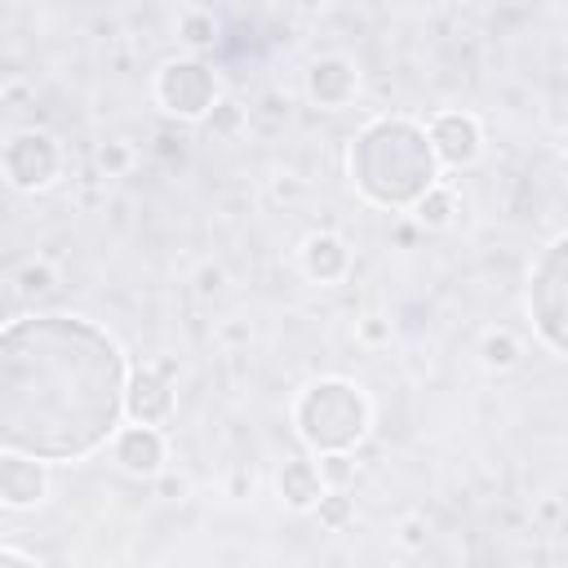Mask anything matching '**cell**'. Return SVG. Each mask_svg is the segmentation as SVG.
I'll use <instances>...</instances> for the list:
<instances>
[{"instance_id": "14", "label": "cell", "mask_w": 568, "mask_h": 568, "mask_svg": "<svg viewBox=\"0 0 568 568\" xmlns=\"http://www.w3.org/2000/svg\"><path fill=\"white\" fill-rule=\"evenodd\" d=\"M448 204H453V200H448L444 191L426 196V200H422V222H431V226H435V222H444V218H448Z\"/></svg>"}, {"instance_id": "15", "label": "cell", "mask_w": 568, "mask_h": 568, "mask_svg": "<svg viewBox=\"0 0 568 568\" xmlns=\"http://www.w3.org/2000/svg\"><path fill=\"white\" fill-rule=\"evenodd\" d=\"M320 471H324V476H328L333 485H343V480L352 476V467H347V458H337V453H333V458H324V467H320Z\"/></svg>"}, {"instance_id": "1", "label": "cell", "mask_w": 568, "mask_h": 568, "mask_svg": "<svg viewBox=\"0 0 568 568\" xmlns=\"http://www.w3.org/2000/svg\"><path fill=\"white\" fill-rule=\"evenodd\" d=\"M391 178V204L417 196L422 187H431V147L422 143L417 130L409 125H378L360 138V182L369 196L382 191V182Z\"/></svg>"}, {"instance_id": "4", "label": "cell", "mask_w": 568, "mask_h": 568, "mask_svg": "<svg viewBox=\"0 0 568 568\" xmlns=\"http://www.w3.org/2000/svg\"><path fill=\"white\" fill-rule=\"evenodd\" d=\"M564 280V241L550 249V258H546V267H542V285H537V293H533V302H537V311H542V328H546V337H550V347L555 352H564V307H559V285Z\"/></svg>"}, {"instance_id": "5", "label": "cell", "mask_w": 568, "mask_h": 568, "mask_svg": "<svg viewBox=\"0 0 568 568\" xmlns=\"http://www.w3.org/2000/svg\"><path fill=\"white\" fill-rule=\"evenodd\" d=\"M0 498L10 506H32L45 498V471L41 463H27V458H5L0 463Z\"/></svg>"}, {"instance_id": "16", "label": "cell", "mask_w": 568, "mask_h": 568, "mask_svg": "<svg viewBox=\"0 0 568 568\" xmlns=\"http://www.w3.org/2000/svg\"><path fill=\"white\" fill-rule=\"evenodd\" d=\"M23 289H27V293H36V289H49V271H45V267H36V271H23Z\"/></svg>"}, {"instance_id": "10", "label": "cell", "mask_w": 568, "mask_h": 568, "mask_svg": "<svg viewBox=\"0 0 568 568\" xmlns=\"http://www.w3.org/2000/svg\"><path fill=\"white\" fill-rule=\"evenodd\" d=\"M280 493L289 498V506H311L320 498V471L311 463H289L285 476H280Z\"/></svg>"}, {"instance_id": "11", "label": "cell", "mask_w": 568, "mask_h": 568, "mask_svg": "<svg viewBox=\"0 0 568 568\" xmlns=\"http://www.w3.org/2000/svg\"><path fill=\"white\" fill-rule=\"evenodd\" d=\"M307 267L320 276V280H328V276H337L347 267V254H343V245H337L333 236H315L311 245H307Z\"/></svg>"}, {"instance_id": "9", "label": "cell", "mask_w": 568, "mask_h": 568, "mask_svg": "<svg viewBox=\"0 0 568 568\" xmlns=\"http://www.w3.org/2000/svg\"><path fill=\"white\" fill-rule=\"evenodd\" d=\"M169 404H174V391H169L165 378H156V374H138V378H134L130 409H134V417H138L143 426H147V422H160V417L169 413Z\"/></svg>"}, {"instance_id": "3", "label": "cell", "mask_w": 568, "mask_h": 568, "mask_svg": "<svg viewBox=\"0 0 568 568\" xmlns=\"http://www.w3.org/2000/svg\"><path fill=\"white\" fill-rule=\"evenodd\" d=\"M160 93H165V102H169L174 111H182V116H196V111L209 107L213 85H209L204 67H196V63H174V67H165Z\"/></svg>"}, {"instance_id": "6", "label": "cell", "mask_w": 568, "mask_h": 568, "mask_svg": "<svg viewBox=\"0 0 568 568\" xmlns=\"http://www.w3.org/2000/svg\"><path fill=\"white\" fill-rule=\"evenodd\" d=\"M431 138H435L439 156L453 160V165H467V160L480 152V130H476V121H467V116H439L435 130H431Z\"/></svg>"}, {"instance_id": "2", "label": "cell", "mask_w": 568, "mask_h": 568, "mask_svg": "<svg viewBox=\"0 0 568 568\" xmlns=\"http://www.w3.org/2000/svg\"><path fill=\"white\" fill-rule=\"evenodd\" d=\"M298 422L315 448H347L365 431V400L343 382H320L302 400Z\"/></svg>"}, {"instance_id": "12", "label": "cell", "mask_w": 568, "mask_h": 568, "mask_svg": "<svg viewBox=\"0 0 568 568\" xmlns=\"http://www.w3.org/2000/svg\"><path fill=\"white\" fill-rule=\"evenodd\" d=\"M347 85H352L347 63H324V67H315V76H311V89H315V98H324V102H337V98L347 93Z\"/></svg>"}, {"instance_id": "18", "label": "cell", "mask_w": 568, "mask_h": 568, "mask_svg": "<svg viewBox=\"0 0 568 568\" xmlns=\"http://www.w3.org/2000/svg\"><path fill=\"white\" fill-rule=\"evenodd\" d=\"M320 515H324L328 524H337V520L347 515V502H343V498H333V502H324V506H320Z\"/></svg>"}, {"instance_id": "17", "label": "cell", "mask_w": 568, "mask_h": 568, "mask_svg": "<svg viewBox=\"0 0 568 568\" xmlns=\"http://www.w3.org/2000/svg\"><path fill=\"white\" fill-rule=\"evenodd\" d=\"M209 32H213V27H209L204 19H187V41H196V45H204V41H209Z\"/></svg>"}, {"instance_id": "13", "label": "cell", "mask_w": 568, "mask_h": 568, "mask_svg": "<svg viewBox=\"0 0 568 568\" xmlns=\"http://www.w3.org/2000/svg\"><path fill=\"white\" fill-rule=\"evenodd\" d=\"M485 360L498 365V369H506V365L515 360V343H511L506 333H502V337H489V343H485Z\"/></svg>"}, {"instance_id": "8", "label": "cell", "mask_w": 568, "mask_h": 568, "mask_svg": "<svg viewBox=\"0 0 568 568\" xmlns=\"http://www.w3.org/2000/svg\"><path fill=\"white\" fill-rule=\"evenodd\" d=\"M116 453H121V463H125L134 476H147V471H156V467H160V458H165L160 435H156L152 426H134V431H125Z\"/></svg>"}, {"instance_id": "7", "label": "cell", "mask_w": 568, "mask_h": 568, "mask_svg": "<svg viewBox=\"0 0 568 568\" xmlns=\"http://www.w3.org/2000/svg\"><path fill=\"white\" fill-rule=\"evenodd\" d=\"M10 156H27V165H14L10 174H14V182L19 187H41V182H49V174H54V147H49V138H19L14 147H10Z\"/></svg>"}, {"instance_id": "19", "label": "cell", "mask_w": 568, "mask_h": 568, "mask_svg": "<svg viewBox=\"0 0 568 568\" xmlns=\"http://www.w3.org/2000/svg\"><path fill=\"white\" fill-rule=\"evenodd\" d=\"M98 160H102V165H111V169H116V165H125V152H116V147H111V152H102Z\"/></svg>"}]
</instances>
